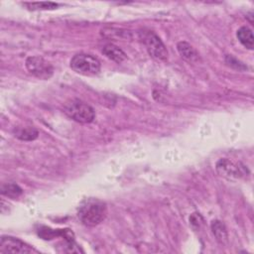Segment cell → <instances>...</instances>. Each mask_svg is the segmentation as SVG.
I'll return each instance as SVG.
<instances>
[{
    "label": "cell",
    "mask_w": 254,
    "mask_h": 254,
    "mask_svg": "<svg viewBox=\"0 0 254 254\" xmlns=\"http://www.w3.org/2000/svg\"><path fill=\"white\" fill-rule=\"evenodd\" d=\"M202 223H203V218L200 215V213L193 212L192 214H190V224L191 225V227L194 230L199 229L201 227Z\"/></svg>",
    "instance_id": "17"
},
{
    "label": "cell",
    "mask_w": 254,
    "mask_h": 254,
    "mask_svg": "<svg viewBox=\"0 0 254 254\" xmlns=\"http://www.w3.org/2000/svg\"><path fill=\"white\" fill-rule=\"evenodd\" d=\"M236 36H237V39L239 40V42L245 48H247L249 50H253L254 38H253V33H252L251 29H249L246 26H243L237 30Z\"/></svg>",
    "instance_id": "11"
},
{
    "label": "cell",
    "mask_w": 254,
    "mask_h": 254,
    "mask_svg": "<svg viewBox=\"0 0 254 254\" xmlns=\"http://www.w3.org/2000/svg\"><path fill=\"white\" fill-rule=\"evenodd\" d=\"M37 252L33 247L25 243L24 241L12 237L2 236L0 241V253H32Z\"/></svg>",
    "instance_id": "6"
},
{
    "label": "cell",
    "mask_w": 254,
    "mask_h": 254,
    "mask_svg": "<svg viewBox=\"0 0 254 254\" xmlns=\"http://www.w3.org/2000/svg\"><path fill=\"white\" fill-rule=\"evenodd\" d=\"M102 54L109 60L120 64L126 59V54L117 46L113 44H107L102 48Z\"/></svg>",
    "instance_id": "9"
},
{
    "label": "cell",
    "mask_w": 254,
    "mask_h": 254,
    "mask_svg": "<svg viewBox=\"0 0 254 254\" xmlns=\"http://www.w3.org/2000/svg\"><path fill=\"white\" fill-rule=\"evenodd\" d=\"M216 171L219 175L225 178H241L247 173V169L241 164H234L228 159H220L216 163Z\"/></svg>",
    "instance_id": "7"
},
{
    "label": "cell",
    "mask_w": 254,
    "mask_h": 254,
    "mask_svg": "<svg viewBox=\"0 0 254 254\" xmlns=\"http://www.w3.org/2000/svg\"><path fill=\"white\" fill-rule=\"evenodd\" d=\"M64 112L72 120L79 123H90L95 118L94 109L87 103L72 99L64 105Z\"/></svg>",
    "instance_id": "2"
},
{
    "label": "cell",
    "mask_w": 254,
    "mask_h": 254,
    "mask_svg": "<svg viewBox=\"0 0 254 254\" xmlns=\"http://www.w3.org/2000/svg\"><path fill=\"white\" fill-rule=\"evenodd\" d=\"M100 62L88 54H76L70 60V67L82 75H95L100 70Z\"/></svg>",
    "instance_id": "3"
},
{
    "label": "cell",
    "mask_w": 254,
    "mask_h": 254,
    "mask_svg": "<svg viewBox=\"0 0 254 254\" xmlns=\"http://www.w3.org/2000/svg\"><path fill=\"white\" fill-rule=\"evenodd\" d=\"M140 38L152 58L160 61H165L168 58L165 45L154 32H140Z\"/></svg>",
    "instance_id": "4"
},
{
    "label": "cell",
    "mask_w": 254,
    "mask_h": 254,
    "mask_svg": "<svg viewBox=\"0 0 254 254\" xmlns=\"http://www.w3.org/2000/svg\"><path fill=\"white\" fill-rule=\"evenodd\" d=\"M211 230L213 235L215 236L216 240L220 243H225L227 241L228 235H227V230L225 225L220 221V220H213L210 224Z\"/></svg>",
    "instance_id": "12"
},
{
    "label": "cell",
    "mask_w": 254,
    "mask_h": 254,
    "mask_svg": "<svg viewBox=\"0 0 254 254\" xmlns=\"http://www.w3.org/2000/svg\"><path fill=\"white\" fill-rule=\"evenodd\" d=\"M25 64L28 71L39 78L48 79L53 75V72H54L53 65L50 63L46 62L42 57H38V56L29 57L26 60Z\"/></svg>",
    "instance_id": "5"
},
{
    "label": "cell",
    "mask_w": 254,
    "mask_h": 254,
    "mask_svg": "<svg viewBox=\"0 0 254 254\" xmlns=\"http://www.w3.org/2000/svg\"><path fill=\"white\" fill-rule=\"evenodd\" d=\"M1 193L10 198H18L23 193V190L15 183H8L1 187Z\"/></svg>",
    "instance_id": "14"
},
{
    "label": "cell",
    "mask_w": 254,
    "mask_h": 254,
    "mask_svg": "<svg viewBox=\"0 0 254 254\" xmlns=\"http://www.w3.org/2000/svg\"><path fill=\"white\" fill-rule=\"evenodd\" d=\"M225 63H226L229 66H231V67H233V68H235V69H238V70H244V69L247 68L246 65H245L243 63H241L240 61H238L236 58H234V57L231 56V55H227V56L225 57Z\"/></svg>",
    "instance_id": "16"
},
{
    "label": "cell",
    "mask_w": 254,
    "mask_h": 254,
    "mask_svg": "<svg viewBox=\"0 0 254 254\" xmlns=\"http://www.w3.org/2000/svg\"><path fill=\"white\" fill-rule=\"evenodd\" d=\"M107 214L106 204L96 198L85 199L79 206L77 216L82 224L95 226L102 222Z\"/></svg>",
    "instance_id": "1"
},
{
    "label": "cell",
    "mask_w": 254,
    "mask_h": 254,
    "mask_svg": "<svg viewBox=\"0 0 254 254\" xmlns=\"http://www.w3.org/2000/svg\"><path fill=\"white\" fill-rule=\"evenodd\" d=\"M14 134L20 140L32 141L38 137L39 132L34 127H18L15 129Z\"/></svg>",
    "instance_id": "13"
},
{
    "label": "cell",
    "mask_w": 254,
    "mask_h": 254,
    "mask_svg": "<svg viewBox=\"0 0 254 254\" xmlns=\"http://www.w3.org/2000/svg\"><path fill=\"white\" fill-rule=\"evenodd\" d=\"M37 232H38V235L44 240H52L56 237H63L64 239V241L67 242V243H70V244L75 243L74 234L68 228L53 229V228L48 227V226H41L37 230Z\"/></svg>",
    "instance_id": "8"
},
{
    "label": "cell",
    "mask_w": 254,
    "mask_h": 254,
    "mask_svg": "<svg viewBox=\"0 0 254 254\" xmlns=\"http://www.w3.org/2000/svg\"><path fill=\"white\" fill-rule=\"evenodd\" d=\"M177 49H178L179 54L186 61L192 63V62H195L198 60V53L190 44H189L187 42H180L177 45Z\"/></svg>",
    "instance_id": "10"
},
{
    "label": "cell",
    "mask_w": 254,
    "mask_h": 254,
    "mask_svg": "<svg viewBox=\"0 0 254 254\" xmlns=\"http://www.w3.org/2000/svg\"><path fill=\"white\" fill-rule=\"evenodd\" d=\"M29 10H53L60 6L54 2H25L23 3Z\"/></svg>",
    "instance_id": "15"
}]
</instances>
